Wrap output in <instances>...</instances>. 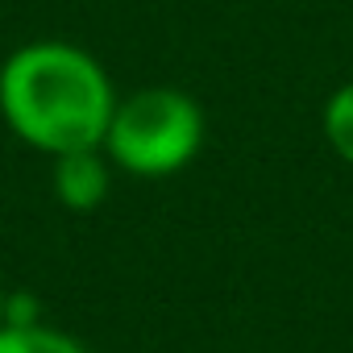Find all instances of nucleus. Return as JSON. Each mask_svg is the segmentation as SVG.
Listing matches in <instances>:
<instances>
[{
  "label": "nucleus",
  "instance_id": "obj_2",
  "mask_svg": "<svg viewBox=\"0 0 353 353\" xmlns=\"http://www.w3.org/2000/svg\"><path fill=\"white\" fill-rule=\"evenodd\" d=\"M204 141V112L188 92L174 88H145L112 108L104 150L117 166L162 179L183 170Z\"/></svg>",
  "mask_w": 353,
  "mask_h": 353
},
{
  "label": "nucleus",
  "instance_id": "obj_4",
  "mask_svg": "<svg viewBox=\"0 0 353 353\" xmlns=\"http://www.w3.org/2000/svg\"><path fill=\"white\" fill-rule=\"evenodd\" d=\"M0 353H88L75 336L50 324H0Z\"/></svg>",
  "mask_w": 353,
  "mask_h": 353
},
{
  "label": "nucleus",
  "instance_id": "obj_3",
  "mask_svg": "<svg viewBox=\"0 0 353 353\" xmlns=\"http://www.w3.org/2000/svg\"><path fill=\"white\" fill-rule=\"evenodd\" d=\"M108 192V170L96 158V150H79V154H63L54 158V196L63 208L88 212L104 200Z\"/></svg>",
  "mask_w": 353,
  "mask_h": 353
},
{
  "label": "nucleus",
  "instance_id": "obj_6",
  "mask_svg": "<svg viewBox=\"0 0 353 353\" xmlns=\"http://www.w3.org/2000/svg\"><path fill=\"white\" fill-rule=\"evenodd\" d=\"M5 303H9V295H5V287H0V324H5Z\"/></svg>",
  "mask_w": 353,
  "mask_h": 353
},
{
  "label": "nucleus",
  "instance_id": "obj_1",
  "mask_svg": "<svg viewBox=\"0 0 353 353\" xmlns=\"http://www.w3.org/2000/svg\"><path fill=\"white\" fill-rule=\"evenodd\" d=\"M104 67L67 42H34L0 67V112L21 141L54 158L100 150L112 121Z\"/></svg>",
  "mask_w": 353,
  "mask_h": 353
},
{
  "label": "nucleus",
  "instance_id": "obj_5",
  "mask_svg": "<svg viewBox=\"0 0 353 353\" xmlns=\"http://www.w3.org/2000/svg\"><path fill=\"white\" fill-rule=\"evenodd\" d=\"M324 137H328V145L353 166V83L336 88L332 100L324 104Z\"/></svg>",
  "mask_w": 353,
  "mask_h": 353
}]
</instances>
